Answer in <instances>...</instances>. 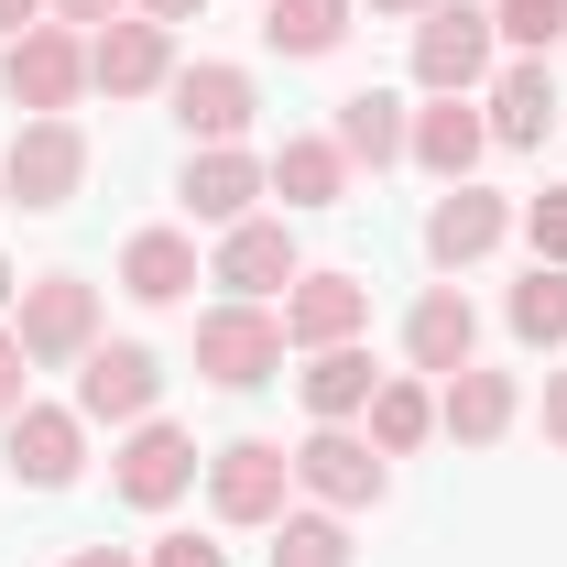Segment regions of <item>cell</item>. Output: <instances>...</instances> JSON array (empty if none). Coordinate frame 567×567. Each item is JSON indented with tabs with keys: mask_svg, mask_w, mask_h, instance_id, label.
<instances>
[{
	"mask_svg": "<svg viewBox=\"0 0 567 567\" xmlns=\"http://www.w3.org/2000/svg\"><path fill=\"white\" fill-rule=\"evenodd\" d=\"M502 66V33L481 0H425L415 11V87L425 99H481Z\"/></svg>",
	"mask_w": 567,
	"mask_h": 567,
	"instance_id": "obj_1",
	"label": "cell"
},
{
	"mask_svg": "<svg viewBox=\"0 0 567 567\" xmlns=\"http://www.w3.org/2000/svg\"><path fill=\"white\" fill-rule=\"evenodd\" d=\"M11 339L33 371H76V360L99 350V284L87 274H33L11 295Z\"/></svg>",
	"mask_w": 567,
	"mask_h": 567,
	"instance_id": "obj_2",
	"label": "cell"
},
{
	"mask_svg": "<svg viewBox=\"0 0 567 567\" xmlns=\"http://www.w3.org/2000/svg\"><path fill=\"white\" fill-rule=\"evenodd\" d=\"M0 87H11L22 121L76 110V99H87V33H76V22H33V33H11V44H0Z\"/></svg>",
	"mask_w": 567,
	"mask_h": 567,
	"instance_id": "obj_3",
	"label": "cell"
},
{
	"mask_svg": "<svg viewBox=\"0 0 567 567\" xmlns=\"http://www.w3.org/2000/svg\"><path fill=\"white\" fill-rule=\"evenodd\" d=\"M76 186H87V132H76L66 110H55V121H22L11 153H0V197L33 208V218H55V208H76Z\"/></svg>",
	"mask_w": 567,
	"mask_h": 567,
	"instance_id": "obj_4",
	"label": "cell"
},
{
	"mask_svg": "<svg viewBox=\"0 0 567 567\" xmlns=\"http://www.w3.org/2000/svg\"><path fill=\"white\" fill-rule=\"evenodd\" d=\"M284 492H295V447H274V436H229V447H208V513L229 524V535L284 524Z\"/></svg>",
	"mask_w": 567,
	"mask_h": 567,
	"instance_id": "obj_5",
	"label": "cell"
},
{
	"mask_svg": "<svg viewBox=\"0 0 567 567\" xmlns=\"http://www.w3.org/2000/svg\"><path fill=\"white\" fill-rule=\"evenodd\" d=\"M197 436L186 425H164V415H142V425H121V447H110V492L132 502V513H164V502H186L197 492Z\"/></svg>",
	"mask_w": 567,
	"mask_h": 567,
	"instance_id": "obj_6",
	"label": "cell"
},
{
	"mask_svg": "<svg viewBox=\"0 0 567 567\" xmlns=\"http://www.w3.org/2000/svg\"><path fill=\"white\" fill-rule=\"evenodd\" d=\"M197 371H208L218 393L274 382V371H284V317H274V306H240V295L208 306V317H197Z\"/></svg>",
	"mask_w": 567,
	"mask_h": 567,
	"instance_id": "obj_7",
	"label": "cell"
},
{
	"mask_svg": "<svg viewBox=\"0 0 567 567\" xmlns=\"http://www.w3.org/2000/svg\"><path fill=\"white\" fill-rule=\"evenodd\" d=\"M295 492L328 502V513H371V502L393 492V470H382V447H371L360 425H317V436L295 447Z\"/></svg>",
	"mask_w": 567,
	"mask_h": 567,
	"instance_id": "obj_8",
	"label": "cell"
},
{
	"mask_svg": "<svg viewBox=\"0 0 567 567\" xmlns=\"http://www.w3.org/2000/svg\"><path fill=\"white\" fill-rule=\"evenodd\" d=\"M0 458H11L22 492H66L87 470V415L76 404H22V415H0Z\"/></svg>",
	"mask_w": 567,
	"mask_h": 567,
	"instance_id": "obj_9",
	"label": "cell"
},
{
	"mask_svg": "<svg viewBox=\"0 0 567 567\" xmlns=\"http://www.w3.org/2000/svg\"><path fill=\"white\" fill-rule=\"evenodd\" d=\"M164 404V360L142 350V339H99V350L76 360V415L87 425H142Z\"/></svg>",
	"mask_w": 567,
	"mask_h": 567,
	"instance_id": "obj_10",
	"label": "cell"
},
{
	"mask_svg": "<svg viewBox=\"0 0 567 567\" xmlns=\"http://www.w3.org/2000/svg\"><path fill=\"white\" fill-rule=\"evenodd\" d=\"M371 328V284L339 274V262H317V274L284 284V350H339Z\"/></svg>",
	"mask_w": 567,
	"mask_h": 567,
	"instance_id": "obj_11",
	"label": "cell"
},
{
	"mask_svg": "<svg viewBox=\"0 0 567 567\" xmlns=\"http://www.w3.org/2000/svg\"><path fill=\"white\" fill-rule=\"evenodd\" d=\"M502 240H513V197H492L481 175H470V186H447V197L425 208V262H436V274H470V262H492Z\"/></svg>",
	"mask_w": 567,
	"mask_h": 567,
	"instance_id": "obj_12",
	"label": "cell"
},
{
	"mask_svg": "<svg viewBox=\"0 0 567 567\" xmlns=\"http://www.w3.org/2000/svg\"><path fill=\"white\" fill-rule=\"evenodd\" d=\"M175 197H186L197 229H240L251 197H274V175H262V153H240V142H197L186 175H175Z\"/></svg>",
	"mask_w": 567,
	"mask_h": 567,
	"instance_id": "obj_13",
	"label": "cell"
},
{
	"mask_svg": "<svg viewBox=\"0 0 567 567\" xmlns=\"http://www.w3.org/2000/svg\"><path fill=\"white\" fill-rule=\"evenodd\" d=\"M164 76H175V33H164V22L121 11V22L87 33V87H110V99H153Z\"/></svg>",
	"mask_w": 567,
	"mask_h": 567,
	"instance_id": "obj_14",
	"label": "cell"
},
{
	"mask_svg": "<svg viewBox=\"0 0 567 567\" xmlns=\"http://www.w3.org/2000/svg\"><path fill=\"white\" fill-rule=\"evenodd\" d=\"M164 99H175V121H186V142H240L251 132V110H262V87H251V66H175L164 76Z\"/></svg>",
	"mask_w": 567,
	"mask_h": 567,
	"instance_id": "obj_15",
	"label": "cell"
},
{
	"mask_svg": "<svg viewBox=\"0 0 567 567\" xmlns=\"http://www.w3.org/2000/svg\"><path fill=\"white\" fill-rule=\"evenodd\" d=\"M404 360H415L425 382L470 371V360H481V306H470L458 284H425L415 306H404Z\"/></svg>",
	"mask_w": 567,
	"mask_h": 567,
	"instance_id": "obj_16",
	"label": "cell"
},
{
	"mask_svg": "<svg viewBox=\"0 0 567 567\" xmlns=\"http://www.w3.org/2000/svg\"><path fill=\"white\" fill-rule=\"evenodd\" d=\"M481 110H492V142H513V153H546V132H557V55H502Z\"/></svg>",
	"mask_w": 567,
	"mask_h": 567,
	"instance_id": "obj_17",
	"label": "cell"
},
{
	"mask_svg": "<svg viewBox=\"0 0 567 567\" xmlns=\"http://www.w3.org/2000/svg\"><path fill=\"white\" fill-rule=\"evenodd\" d=\"M513 415H524V382L492 371V360H470V371H447V382H436V436H458V447L513 436Z\"/></svg>",
	"mask_w": 567,
	"mask_h": 567,
	"instance_id": "obj_18",
	"label": "cell"
},
{
	"mask_svg": "<svg viewBox=\"0 0 567 567\" xmlns=\"http://www.w3.org/2000/svg\"><path fill=\"white\" fill-rule=\"evenodd\" d=\"M295 274H306V262H295V229H284V218H240V229H218V262H208V284H229L240 306L284 295Z\"/></svg>",
	"mask_w": 567,
	"mask_h": 567,
	"instance_id": "obj_19",
	"label": "cell"
},
{
	"mask_svg": "<svg viewBox=\"0 0 567 567\" xmlns=\"http://www.w3.org/2000/svg\"><path fill=\"white\" fill-rule=\"evenodd\" d=\"M481 153H492V121H481L470 99H425V110H415L404 164H425L436 186H470V175H481Z\"/></svg>",
	"mask_w": 567,
	"mask_h": 567,
	"instance_id": "obj_20",
	"label": "cell"
},
{
	"mask_svg": "<svg viewBox=\"0 0 567 567\" xmlns=\"http://www.w3.org/2000/svg\"><path fill=\"white\" fill-rule=\"evenodd\" d=\"M197 229H132V240H121V295H132V306H186V295H197Z\"/></svg>",
	"mask_w": 567,
	"mask_h": 567,
	"instance_id": "obj_21",
	"label": "cell"
},
{
	"mask_svg": "<svg viewBox=\"0 0 567 567\" xmlns=\"http://www.w3.org/2000/svg\"><path fill=\"white\" fill-rule=\"evenodd\" d=\"M328 142L350 153V175H360V164L382 175V164H404V142H415V110H404L393 87H350V99H339V121H328Z\"/></svg>",
	"mask_w": 567,
	"mask_h": 567,
	"instance_id": "obj_22",
	"label": "cell"
},
{
	"mask_svg": "<svg viewBox=\"0 0 567 567\" xmlns=\"http://www.w3.org/2000/svg\"><path fill=\"white\" fill-rule=\"evenodd\" d=\"M295 393H306V415H317V425H360V415H371V393H382V371H371L360 339H339V350H306Z\"/></svg>",
	"mask_w": 567,
	"mask_h": 567,
	"instance_id": "obj_23",
	"label": "cell"
},
{
	"mask_svg": "<svg viewBox=\"0 0 567 567\" xmlns=\"http://www.w3.org/2000/svg\"><path fill=\"white\" fill-rule=\"evenodd\" d=\"M262 175H274L284 208H339V197H350V153H339L328 132H284Z\"/></svg>",
	"mask_w": 567,
	"mask_h": 567,
	"instance_id": "obj_24",
	"label": "cell"
},
{
	"mask_svg": "<svg viewBox=\"0 0 567 567\" xmlns=\"http://www.w3.org/2000/svg\"><path fill=\"white\" fill-rule=\"evenodd\" d=\"M350 11H360V0H262V44L295 55V66H317V55L350 44Z\"/></svg>",
	"mask_w": 567,
	"mask_h": 567,
	"instance_id": "obj_25",
	"label": "cell"
},
{
	"mask_svg": "<svg viewBox=\"0 0 567 567\" xmlns=\"http://www.w3.org/2000/svg\"><path fill=\"white\" fill-rule=\"evenodd\" d=\"M371 447H382V458H415L425 436H436V382H425V371H404V382H393V371H382V393H371Z\"/></svg>",
	"mask_w": 567,
	"mask_h": 567,
	"instance_id": "obj_26",
	"label": "cell"
},
{
	"mask_svg": "<svg viewBox=\"0 0 567 567\" xmlns=\"http://www.w3.org/2000/svg\"><path fill=\"white\" fill-rule=\"evenodd\" d=\"M274 567H350V513H328V502H306V513H284L274 524V546H262Z\"/></svg>",
	"mask_w": 567,
	"mask_h": 567,
	"instance_id": "obj_27",
	"label": "cell"
},
{
	"mask_svg": "<svg viewBox=\"0 0 567 567\" xmlns=\"http://www.w3.org/2000/svg\"><path fill=\"white\" fill-rule=\"evenodd\" d=\"M502 317H513V339H524V350H567V274H557V262H535V274L513 284V306H502Z\"/></svg>",
	"mask_w": 567,
	"mask_h": 567,
	"instance_id": "obj_28",
	"label": "cell"
},
{
	"mask_svg": "<svg viewBox=\"0 0 567 567\" xmlns=\"http://www.w3.org/2000/svg\"><path fill=\"white\" fill-rule=\"evenodd\" d=\"M492 33H502V55H557L567 0H492Z\"/></svg>",
	"mask_w": 567,
	"mask_h": 567,
	"instance_id": "obj_29",
	"label": "cell"
},
{
	"mask_svg": "<svg viewBox=\"0 0 567 567\" xmlns=\"http://www.w3.org/2000/svg\"><path fill=\"white\" fill-rule=\"evenodd\" d=\"M513 229L535 240V262H557V274H567V186H546V197H524V208H513Z\"/></svg>",
	"mask_w": 567,
	"mask_h": 567,
	"instance_id": "obj_30",
	"label": "cell"
},
{
	"mask_svg": "<svg viewBox=\"0 0 567 567\" xmlns=\"http://www.w3.org/2000/svg\"><path fill=\"white\" fill-rule=\"evenodd\" d=\"M33 404V360H22V339L0 328V415H22Z\"/></svg>",
	"mask_w": 567,
	"mask_h": 567,
	"instance_id": "obj_31",
	"label": "cell"
},
{
	"mask_svg": "<svg viewBox=\"0 0 567 567\" xmlns=\"http://www.w3.org/2000/svg\"><path fill=\"white\" fill-rule=\"evenodd\" d=\"M142 567H229V546H208V535H164Z\"/></svg>",
	"mask_w": 567,
	"mask_h": 567,
	"instance_id": "obj_32",
	"label": "cell"
},
{
	"mask_svg": "<svg viewBox=\"0 0 567 567\" xmlns=\"http://www.w3.org/2000/svg\"><path fill=\"white\" fill-rule=\"evenodd\" d=\"M44 11H55V22H76V33H99V22H121L132 0H44Z\"/></svg>",
	"mask_w": 567,
	"mask_h": 567,
	"instance_id": "obj_33",
	"label": "cell"
},
{
	"mask_svg": "<svg viewBox=\"0 0 567 567\" xmlns=\"http://www.w3.org/2000/svg\"><path fill=\"white\" fill-rule=\"evenodd\" d=\"M546 447H567V371H546Z\"/></svg>",
	"mask_w": 567,
	"mask_h": 567,
	"instance_id": "obj_34",
	"label": "cell"
},
{
	"mask_svg": "<svg viewBox=\"0 0 567 567\" xmlns=\"http://www.w3.org/2000/svg\"><path fill=\"white\" fill-rule=\"evenodd\" d=\"M142 22H164V33H175V22H197V11H208V0H132Z\"/></svg>",
	"mask_w": 567,
	"mask_h": 567,
	"instance_id": "obj_35",
	"label": "cell"
},
{
	"mask_svg": "<svg viewBox=\"0 0 567 567\" xmlns=\"http://www.w3.org/2000/svg\"><path fill=\"white\" fill-rule=\"evenodd\" d=\"M33 22H44V0H0V44H11V33H33Z\"/></svg>",
	"mask_w": 567,
	"mask_h": 567,
	"instance_id": "obj_36",
	"label": "cell"
},
{
	"mask_svg": "<svg viewBox=\"0 0 567 567\" xmlns=\"http://www.w3.org/2000/svg\"><path fill=\"white\" fill-rule=\"evenodd\" d=\"M66 567H142V557H132V546H76Z\"/></svg>",
	"mask_w": 567,
	"mask_h": 567,
	"instance_id": "obj_37",
	"label": "cell"
},
{
	"mask_svg": "<svg viewBox=\"0 0 567 567\" xmlns=\"http://www.w3.org/2000/svg\"><path fill=\"white\" fill-rule=\"evenodd\" d=\"M11 295H22V274H11V262H0V328H11Z\"/></svg>",
	"mask_w": 567,
	"mask_h": 567,
	"instance_id": "obj_38",
	"label": "cell"
},
{
	"mask_svg": "<svg viewBox=\"0 0 567 567\" xmlns=\"http://www.w3.org/2000/svg\"><path fill=\"white\" fill-rule=\"evenodd\" d=\"M371 11H404V22H415V11H425V0H371Z\"/></svg>",
	"mask_w": 567,
	"mask_h": 567,
	"instance_id": "obj_39",
	"label": "cell"
},
{
	"mask_svg": "<svg viewBox=\"0 0 567 567\" xmlns=\"http://www.w3.org/2000/svg\"><path fill=\"white\" fill-rule=\"evenodd\" d=\"M0 208H11V197H0Z\"/></svg>",
	"mask_w": 567,
	"mask_h": 567,
	"instance_id": "obj_40",
	"label": "cell"
}]
</instances>
